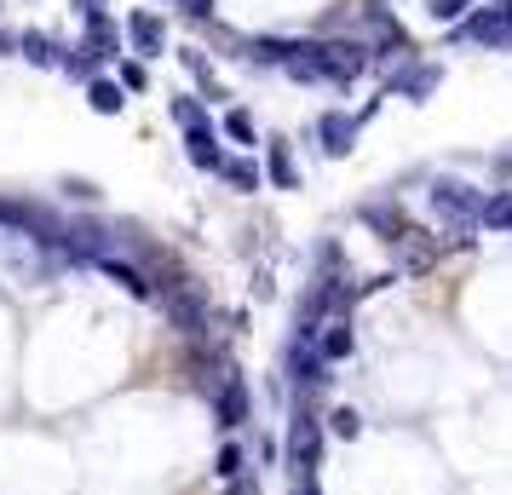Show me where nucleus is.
<instances>
[{"label":"nucleus","instance_id":"nucleus-1","mask_svg":"<svg viewBox=\"0 0 512 495\" xmlns=\"http://www.w3.org/2000/svg\"><path fill=\"white\" fill-rule=\"evenodd\" d=\"M363 64H369V52L346 47V41H288V58H282V70L294 81H323V87L357 81Z\"/></svg>","mask_w":512,"mask_h":495},{"label":"nucleus","instance_id":"nucleus-2","mask_svg":"<svg viewBox=\"0 0 512 495\" xmlns=\"http://www.w3.org/2000/svg\"><path fill=\"white\" fill-rule=\"evenodd\" d=\"M432 213L449 225V236H455V242H472V231H478V213H484V196H478L472 185L438 179V185H432Z\"/></svg>","mask_w":512,"mask_h":495},{"label":"nucleus","instance_id":"nucleus-3","mask_svg":"<svg viewBox=\"0 0 512 495\" xmlns=\"http://www.w3.org/2000/svg\"><path fill=\"white\" fill-rule=\"evenodd\" d=\"M288 461H294V472H317V461H323V421L311 409L288 421Z\"/></svg>","mask_w":512,"mask_h":495},{"label":"nucleus","instance_id":"nucleus-4","mask_svg":"<svg viewBox=\"0 0 512 495\" xmlns=\"http://www.w3.org/2000/svg\"><path fill=\"white\" fill-rule=\"evenodd\" d=\"M455 41H478V47H512V18L501 6H484V12H472L461 29H455Z\"/></svg>","mask_w":512,"mask_h":495},{"label":"nucleus","instance_id":"nucleus-5","mask_svg":"<svg viewBox=\"0 0 512 495\" xmlns=\"http://www.w3.org/2000/svg\"><path fill=\"white\" fill-rule=\"evenodd\" d=\"M127 47L139 52V64L156 58V52L167 47V24L156 18V12H133V18H127Z\"/></svg>","mask_w":512,"mask_h":495},{"label":"nucleus","instance_id":"nucleus-6","mask_svg":"<svg viewBox=\"0 0 512 495\" xmlns=\"http://www.w3.org/2000/svg\"><path fill=\"white\" fill-rule=\"evenodd\" d=\"M213 415H219V426H242L248 421V386L236 375H225L219 386H213Z\"/></svg>","mask_w":512,"mask_h":495},{"label":"nucleus","instance_id":"nucleus-7","mask_svg":"<svg viewBox=\"0 0 512 495\" xmlns=\"http://www.w3.org/2000/svg\"><path fill=\"white\" fill-rule=\"evenodd\" d=\"M357 127H363L357 116H340V110H328V116L317 121V133H323V150H328V156H346L351 139H357Z\"/></svg>","mask_w":512,"mask_h":495},{"label":"nucleus","instance_id":"nucleus-8","mask_svg":"<svg viewBox=\"0 0 512 495\" xmlns=\"http://www.w3.org/2000/svg\"><path fill=\"white\" fill-rule=\"evenodd\" d=\"M64 242H70L81 260H110V231H104V225H93V219L70 225V236H64Z\"/></svg>","mask_w":512,"mask_h":495},{"label":"nucleus","instance_id":"nucleus-9","mask_svg":"<svg viewBox=\"0 0 512 495\" xmlns=\"http://www.w3.org/2000/svg\"><path fill=\"white\" fill-rule=\"evenodd\" d=\"M81 52H93V58H110V52H116V24H110L104 12L87 18V41H81Z\"/></svg>","mask_w":512,"mask_h":495},{"label":"nucleus","instance_id":"nucleus-10","mask_svg":"<svg viewBox=\"0 0 512 495\" xmlns=\"http://www.w3.org/2000/svg\"><path fill=\"white\" fill-rule=\"evenodd\" d=\"M478 225H489V231H512V190H501V196H484Z\"/></svg>","mask_w":512,"mask_h":495},{"label":"nucleus","instance_id":"nucleus-11","mask_svg":"<svg viewBox=\"0 0 512 495\" xmlns=\"http://www.w3.org/2000/svg\"><path fill=\"white\" fill-rule=\"evenodd\" d=\"M271 179H277L282 190H300V167H294V156H288V144H271Z\"/></svg>","mask_w":512,"mask_h":495},{"label":"nucleus","instance_id":"nucleus-12","mask_svg":"<svg viewBox=\"0 0 512 495\" xmlns=\"http://www.w3.org/2000/svg\"><path fill=\"white\" fill-rule=\"evenodd\" d=\"M363 219H369L374 231H386V242H403V213H397L392 202H380V208H363Z\"/></svg>","mask_w":512,"mask_h":495},{"label":"nucleus","instance_id":"nucleus-13","mask_svg":"<svg viewBox=\"0 0 512 495\" xmlns=\"http://www.w3.org/2000/svg\"><path fill=\"white\" fill-rule=\"evenodd\" d=\"M87 104H93V110H104V116H116L121 104H127V93H121L116 81H93V87H87Z\"/></svg>","mask_w":512,"mask_h":495},{"label":"nucleus","instance_id":"nucleus-14","mask_svg":"<svg viewBox=\"0 0 512 495\" xmlns=\"http://www.w3.org/2000/svg\"><path fill=\"white\" fill-rule=\"evenodd\" d=\"M173 121H179L185 133H208V110H202L196 98H173Z\"/></svg>","mask_w":512,"mask_h":495},{"label":"nucleus","instance_id":"nucleus-15","mask_svg":"<svg viewBox=\"0 0 512 495\" xmlns=\"http://www.w3.org/2000/svg\"><path fill=\"white\" fill-rule=\"evenodd\" d=\"M18 47H24L29 58L41 64V70H47V64H58V47H52V41L41 35V29H24V35H18Z\"/></svg>","mask_w":512,"mask_h":495},{"label":"nucleus","instance_id":"nucleus-16","mask_svg":"<svg viewBox=\"0 0 512 495\" xmlns=\"http://www.w3.org/2000/svg\"><path fill=\"white\" fill-rule=\"evenodd\" d=\"M219 173H225V185L231 190H259V167L254 162H236L231 156V162H219Z\"/></svg>","mask_w":512,"mask_h":495},{"label":"nucleus","instance_id":"nucleus-17","mask_svg":"<svg viewBox=\"0 0 512 495\" xmlns=\"http://www.w3.org/2000/svg\"><path fill=\"white\" fill-rule=\"evenodd\" d=\"M190 162L196 167H213V173H219V162H225V156H219V144H213V133H190Z\"/></svg>","mask_w":512,"mask_h":495},{"label":"nucleus","instance_id":"nucleus-18","mask_svg":"<svg viewBox=\"0 0 512 495\" xmlns=\"http://www.w3.org/2000/svg\"><path fill=\"white\" fill-rule=\"evenodd\" d=\"M179 58H185V70L196 75V81H202V87H208V98H219V81H213L208 58H202V52H196V47H190V52H179Z\"/></svg>","mask_w":512,"mask_h":495},{"label":"nucleus","instance_id":"nucleus-19","mask_svg":"<svg viewBox=\"0 0 512 495\" xmlns=\"http://www.w3.org/2000/svg\"><path fill=\"white\" fill-rule=\"evenodd\" d=\"M397 87H403V93H409V98H426V93H432V87H438V70H409V75H403V81H397Z\"/></svg>","mask_w":512,"mask_h":495},{"label":"nucleus","instance_id":"nucleus-20","mask_svg":"<svg viewBox=\"0 0 512 495\" xmlns=\"http://www.w3.org/2000/svg\"><path fill=\"white\" fill-rule=\"evenodd\" d=\"M225 133H231L236 144H254V116H248V110H231V116H225Z\"/></svg>","mask_w":512,"mask_h":495},{"label":"nucleus","instance_id":"nucleus-21","mask_svg":"<svg viewBox=\"0 0 512 495\" xmlns=\"http://www.w3.org/2000/svg\"><path fill=\"white\" fill-rule=\"evenodd\" d=\"M248 472V461H242V444H225L219 449V478H242Z\"/></svg>","mask_w":512,"mask_h":495},{"label":"nucleus","instance_id":"nucleus-22","mask_svg":"<svg viewBox=\"0 0 512 495\" xmlns=\"http://www.w3.org/2000/svg\"><path fill=\"white\" fill-rule=\"evenodd\" d=\"M144 87H150V70H144L139 58H133V64H121V93H144Z\"/></svg>","mask_w":512,"mask_h":495},{"label":"nucleus","instance_id":"nucleus-23","mask_svg":"<svg viewBox=\"0 0 512 495\" xmlns=\"http://www.w3.org/2000/svg\"><path fill=\"white\" fill-rule=\"evenodd\" d=\"M328 426H334V438H357V432H363L357 409H334V415H328Z\"/></svg>","mask_w":512,"mask_h":495},{"label":"nucleus","instance_id":"nucleus-24","mask_svg":"<svg viewBox=\"0 0 512 495\" xmlns=\"http://www.w3.org/2000/svg\"><path fill=\"white\" fill-rule=\"evenodd\" d=\"M426 6H432V18H443V24H449V18H461L472 0H426Z\"/></svg>","mask_w":512,"mask_h":495},{"label":"nucleus","instance_id":"nucleus-25","mask_svg":"<svg viewBox=\"0 0 512 495\" xmlns=\"http://www.w3.org/2000/svg\"><path fill=\"white\" fill-rule=\"evenodd\" d=\"M288 495H323V490H317V472H294V490H288Z\"/></svg>","mask_w":512,"mask_h":495},{"label":"nucleus","instance_id":"nucleus-26","mask_svg":"<svg viewBox=\"0 0 512 495\" xmlns=\"http://www.w3.org/2000/svg\"><path fill=\"white\" fill-rule=\"evenodd\" d=\"M231 495H259V484H254V472H242V478H231Z\"/></svg>","mask_w":512,"mask_h":495},{"label":"nucleus","instance_id":"nucleus-27","mask_svg":"<svg viewBox=\"0 0 512 495\" xmlns=\"http://www.w3.org/2000/svg\"><path fill=\"white\" fill-rule=\"evenodd\" d=\"M185 12H190V18H208V12H213V0H185Z\"/></svg>","mask_w":512,"mask_h":495},{"label":"nucleus","instance_id":"nucleus-28","mask_svg":"<svg viewBox=\"0 0 512 495\" xmlns=\"http://www.w3.org/2000/svg\"><path fill=\"white\" fill-rule=\"evenodd\" d=\"M75 12H81V18H93V12H104V0H75Z\"/></svg>","mask_w":512,"mask_h":495},{"label":"nucleus","instance_id":"nucleus-29","mask_svg":"<svg viewBox=\"0 0 512 495\" xmlns=\"http://www.w3.org/2000/svg\"><path fill=\"white\" fill-rule=\"evenodd\" d=\"M495 6H501V12H507V18H512V0H495Z\"/></svg>","mask_w":512,"mask_h":495}]
</instances>
